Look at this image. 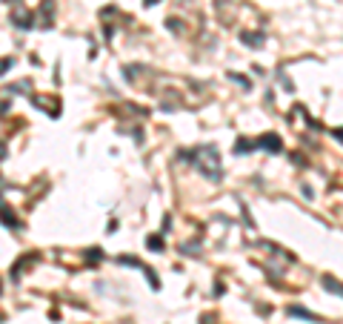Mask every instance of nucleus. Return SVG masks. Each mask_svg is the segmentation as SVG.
Segmentation results:
<instances>
[{
    "label": "nucleus",
    "mask_w": 343,
    "mask_h": 324,
    "mask_svg": "<svg viewBox=\"0 0 343 324\" xmlns=\"http://www.w3.org/2000/svg\"><path fill=\"white\" fill-rule=\"evenodd\" d=\"M12 20H15L20 29H32V26H34V15H29V12H15Z\"/></svg>",
    "instance_id": "1"
},
{
    "label": "nucleus",
    "mask_w": 343,
    "mask_h": 324,
    "mask_svg": "<svg viewBox=\"0 0 343 324\" xmlns=\"http://www.w3.org/2000/svg\"><path fill=\"white\" fill-rule=\"evenodd\" d=\"M261 147H266V149H272V152H278V149H280L278 135H266V138H261Z\"/></svg>",
    "instance_id": "2"
},
{
    "label": "nucleus",
    "mask_w": 343,
    "mask_h": 324,
    "mask_svg": "<svg viewBox=\"0 0 343 324\" xmlns=\"http://www.w3.org/2000/svg\"><path fill=\"white\" fill-rule=\"evenodd\" d=\"M52 26V0H43V29Z\"/></svg>",
    "instance_id": "3"
},
{
    "label": "nucleus",
    "mask_w": 343,
    "mask_h": 324,
    "mask_svg": "<svg viewBox=\"0 0 343 324\" xmlns=\"http://www.w3.org/2000/svg\"><path fill=\"white\" fill-rule=\"evenodd\" d=\"M146 244L152 250H160V238H146Z\"/></svg>",
    "instance_id": "4"
},
{
    "label": "nucleus",
    "mask_w": 343,
    "mask_h": 324,
    "mask_svg": "<svg viewBox=\"0 0 343 324\" xmlns=\"http://www.w3.org/2000/svg\"><path fill=\"white\" fill-rule=\"evenodd\" d=\"M3 158H6V147H3V144H0V161H3Z\"/></svg>",
    "instance_id": "5"
},
{
    "label": "nucleus",
    "mask_w": 343,
    "mask_h": 324,
    "mask_svg": "<svg viewBox=\"0 0 343 324\" xmlns=\"http://www.w3.org/2000/svg\"><path fill=\"white\" fill-rule=\"evenodd\" d=\"M155 3H158V0H146V6H155Z\"/></svg>",
    "instance_id": "6"
}]
</instances>
